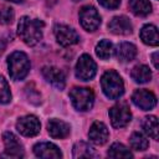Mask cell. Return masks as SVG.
<instances>
[{
  "mask_svg": "<svg viewBox=\"0 0 159 159\" xmlns=\"http://www.w3.org/2000/svg\"><path fill=\"white\" fill-rule=\"evenodd\" d=\"M43 22L39 19H31L22 16L17 25V32L20 39L29 46H35L42 39Z\"/></svg>",
  "mask_w": 159,
  "mask_h": 159,
  "instance_id": "obj_1",
  "label": "cell"
},
{
  "mask_svg": "<svg viewBox=\"0 0 159 159\" xmlns=\"http://www.w3.org/2000/svg\"><path fill=\"white\" fill-rule=\"evenodd\" d=\"M7 68L9 75L12 80L20 81L24 80L30 71V61L26 53L21 51H15L7 57Z\"/></svg>",
  "mask_w": 159,
  "mask_h": 159,
  "instance_id": "obj_2",
  "label": "cell"
},
{
  "mask_svg": "<svg viewBox=\"0 0 159 159\" xmlns=\"http://www.w3.org/2000/svg\"><path fill=\"white\" fill-rule=\"evenodd\" d=\"M101 86L103 93L111 99H117L124 93V83L122 77L113 70L103 73L101 78Z\"/></svg>",
  "mask_w": 159,
  "mask_h": 159,
  "instance_id": "obj_3",
  "label": "cell"
},
{
  "mask_svg": "<svg viewBox=\"0 0 159 159\" xmlns=\"http://www.w3.org/2000/svg\"><path fill=\"white\" fill-rule=\"evenodd\" d=\"M70 98L73 107L80 112L89 111L94 102V93L91 88L73 87L70 92Z\"/></svg>",
  "mask_w": 159,
  "mask_h": 159,
  "instance_id": "obj_4",
  "label": "cell"
},
{
  "mask_svg": "<svg viewBox=\"0 0 159 159\" xmlns=\"http://www.w3.org/2000/svg\"><path fill=\"white\" fill-rule=\"evenodd\" d=\"M108 113H109L111 123L114 128H123L132 119V113H130L129 106L125 102H119V103L114 104L109 109Z\"/></svg>",
  "mask_w": 159,
  "mask_h": 159,
  "instance_id": "obj_5",
  "label": "cell"
},
{
  "mask_svg": "<svg viewBox=\"0 0 159 159\" xmlns=\"http://www.w3.org/2000/svg\"><path fill=\"white\" fill-rule=\"evenodd\" d=\"M97 65L89 55H82L76 63V77L81 81H89L96 76Z\"/></svg>",
  "mask_w": 159,
  "mask_h": 159,
  "instance_id": "obj_6",
  "label": "cell"
},
{
  "mask_svg": "<svg viewBox=\"0 0 159 159\" xmlns=\"http://www.w3.org/2000/svg\"><path fill=\"white\" fill-rule=\"evenodd\" d=\"M80 21L84 30L87 31H96L101 25V16L96 7L87 5L83 6L80 11Z\"/></svg>",
  "mask_w": 159,
  "mask_h": 159,
  "instance_id": "obj_7",
  "label": "cell"
},
{
  "mask_svg": "<svg viewBox=\"0 0 159 159\" xmlns=\"http://www.w3.org/2000/svg\"><path fill=\"white\" fill-rule=\"evenodd\" d=\"M2 140L5 145V150L2 157L7 158H22L25 155L24 147L21 142L17 139V137L11 132H5L2 134Z\"/></svg>",
  "mask_w": 159,
  "mask_h": 159,
  "instance_id": "obj_8",
  "label": "cell"
},
{
  "mask_svg": "<svg viewBox=\"0 0 159 159\" xmlns=\"http://www.w3.org/2000/svg\"><path fill=\"white\" fill-rule=\"evenodd\" d=\"M40 128L41 124L37 119L36 116L29 114V116H24L21 118H19V120L16 122V129L19 130L20 134L25 135V137H35L40 133Z\"/></svg>",
  "mask_w": 159,
  "mask_h": 159,
  "instance_id": "obj_9",
  "label": "cell"
},
{
  "mask_svg": "<svg viewBox=\"0 0 159 159\" xmlns=\"http://www.w3.org/2000/svg\"><path fill=\"white\" fill-rule=\"evenodd\" d=\"M55 36L61 46H71L77 43L80 40V36L76 32V30H73L71 26L65 24H60L55 26Z\"/></svg>",
  "mask_w": 159,
  "mask_h": 159,
  "instance_id": "obj_10",
  "label": "cell"
},
{
  "mask_svg": "<svg viewBox=\"0 0 159 159\" xmlns=\"http://www.w3.org/2000/svg\"><path fill=\"white\" fill-rule=\"evenodd\" d=\"M132 101L137 107L143 111H149L157 104L155 94L148 89H137L132 96Z\"/></svg>",
  "mask_w": 159,
  "mask_h": 159,
  "instance_id": "obj_11",
  "label": "cell"
},
{
  "mask_svg": "<svg viewBox=\"0 0 159 159\" xmlns=\"http://www.w3.org/2000/svg\"><path fill=\"white\" fill-rule=\"evenodd\" d=\"M42 75L45 77V80L52 84L53 87H56L57 89H63L65 84H66V77L62 70H60L58 67L55 66H45L42 68Z\"/></svg>",
  "mask_w": 159,
  "mask_h": 159,
  "instance_id": "obj_12",
  "label": "cell"
},
{
  "mask_svg": "<svg viewBox=\"0 0 159 159\" xmlns=\"http://www.w3.org/2000/svg\"><path fill=\"white\" fill-rule=\"evenodd\" d=\"M34 153L36 157L43 159H58L62 157V153L58 149V147L50 142H41L35 144Z\"/></svg>",
  "mask_w": 159,
  "mask_h": 159,
  "instance_id": "obj_13",
  "label": "cell"
},
{
  "mask_svg": "<svg viewBox=\"0 0 159 159\" xmlns=\"http://www.w3.org/2000/svg\"><path fill=\"white\" fill-rule=\"evenodd\" d=\"M108 29L111 32H113L114 35H129L133 31V26L132 22L129 21V19L124 15H119V16H114L109 24H108Z\"/></svg>",
  "mask_w": 159,
  "mask_h": 159,
  "instance_id": "obj_14",
  "label": "cell"
},
{
  "mask_svg": "<svg viewBox=\"0 0 159 159\" xmlns=\"http://www.w3.org/2000/svg\"><path fill=\"white\" fill-rule=\"evenodd\" d=\"M88 137H89L91 142H93L97 145L104 144L109 137L107 125L102 122H94L88 130Z\"/></svg>",
  "mask_w": 159,
  "mask_h": 159,
  "instance_id": "obj_15",
  "label": "cell"
},
{
  "mask_svg": "<svg viewBox=\"0 0 159 159\" xmlns=\"http://www.w3.org/2000/svg\"><path fill=\"white\" fill-rule=\"evenodd\" d=\"M70 130H71L70 124L61 119L53 118V119H50L47 123V132L52 138H56V139L66 138L70 134Z\"/></svg>",
  "mask_w": 159,
  "mask_h": 159,
  "instance_id": "obj_16",
  "label": "cell"
},
{
  "mask_svg": "<svg viewBox=\"0 0 159 159\" xmlns=\"http://www.w3.org/2000/svg\"><path fill=\"white\" fill-rule=\"evenodd\" d=\"M113 51L119 62H130L137 56V47L130 42H120Z\"/></svg>",
  "mask_w": 159,
  "mask_h": 159,
  "instance_id": "obj_17",
  "label": "cell"
},
{
  "mask_svg": "<svg viewBox=\"0 0 159 159\" xmlns=\"http://www.w3.org/2000/svg\"><path fill=\"white\" fill-rule=\"evenodd\" d=\"M140 39L145 45L149 46H158L159 43V35H158V29L157 26L148 24L144 25L140 30Z\"/></svg>",
  "mask_w": 159,
  "mask_h": 159,
  "instance_id": "obj_18",
  "label": "cell"
},
{
  "mask_svg": "<svg viewBox=\"0 0 159 159\" xmlns=\"http://www.w3.org/2000/svg\"><path fill=\"white\" fill-rule=\"evenodd\" d=\"M73 158H97L98 153L86 142H78L73 145Z\"/></svg>",
  "mask_w": 159,
  "mask_h": 159,
  "instance_id": "obj_19",
  "label": "cell"
},
{
  "mask_svg": "<svg viewBox=\"0 0 159 159\" xmlns=\"http://www.w3.org/2000/svg\"><path fill=\"white\" fill-rule=\"evenodd\" d=\"M130 11L137 16H147L152 12V5L149 0H129Z\"/></svg>",
  "mask_w": 159,
  "mask_h": 159,
  "instance_id": "obj_20",
  "label": "cell"
},
{
  "mask_svg": "<svg viewBox=\"0 0 159 159\" xmlns=\"http://www.w3.org/2000/svg\"><path fill=\"white\" fill-rule=\"evenodd\" d=\"M130 76L137 83H147L152 78V71L145 65H137L133 67Z\"/></svg>",
  "mask_w": 159,
  "mask_h": 159,
  "instance_id": "obj_21",
  "label": "cell"
},
{
  "mask_svg": "<svg viewBox=\"0 0 159 159\" xmlns=\"http://www.w3.org/2000/svg\"><path fill=\"white\" fill-rule=\"evenodd\" d=\"M143 129L144 132L152 137L153 139L158 140V137H159V128H158V119L155 116H148L144 118L143 120Z\"/></svg>",
  "mask_w": 159,
  "mask_h": 159,
  "instance_id": "obj_22",
  "label": "cell"
},
{
  "mask_svg": "<svg viewBox=\"0 0 159 159\" xmlns=\"http://www.w3.org/2000/svg\"><path fill=\"white\" fill-rule=\"evenodd\" d=\"M108 157L109 158H132L130 150L122 143H113L108 149Z\"/></svg>",
  "mask_w": 159,
  "mask_h": 159,
  "instance_id": "obj_23",
  "label": "cell"
},
{
  "mask_svg": "<svg viewBox=\"0 0 159 159\" xmlns=\"http://www.w3.org/2000/svg\"><path fill=\"white\" fill-rule=\"evenodd\" d=\"M113 53V45L108 40H102L96 46V55L102 60H108Z\"/></svg>",
  "mask_w": 159,
  "mask_h": 159,
  "instance_id": "obj_24",
  "label": "cell"
},
{
  "mask_svg": "<svg viewBox=\"0 0 159 159\" xmlns=\"http://www.w3.org/2000/svg\"><path fill=\"white\" fill-rule=\"evenodd\" d=\"M129 142H130V147H132L134 150H145V149L149 147L148 139L145 138V135H143V134L139 133V132H134V133L130 135Z\"/></svg>",
  "mask_w": 159,
  "mask_h": 159,
  "instance_id": "obj_25",
  "label": "cell"
},
{
  "mask_svg": "<svg viewBox=\"0 0 159 159\" xmlns=\"http://www.w3.org/2000/svg\"><path fill=\"white\" fill-rule=\"evenodd\" d=\"M10 101H11L10 87L6 82V80L0 76V103L5 104V103H9Z\"/></svg>",
  "mask_w": 159,
  "mask_h": 159,
  "instance_id": "obj_26",
  "label": "cell"
},
{
  "mask_svg": "<svg viewBox=\"0 0 159 159\" xmlns=\"http://www.w3.org/2000/svg\"><path fill=\"white\" fill-rule=\"evenodd\" d=\"M14 20V11L10 6L6 5H1L0 6V24L2 25H7L11 24Z\"/></svg>",
  "mask_w": 159,
  "mask_h": 159,
  "instance_id": "obj_27",
  "label": "cell"
},
{
  "mask_svg": "<svg viewBox=\"0 0 159 159\" xmlns=\"http://www.w3.org/2000/svg\"><path fill=\"white\" fill-rule=\"evenodd\" d=\"M99 4L106 7V9H109V10H113V9H117L119 5H120V1L122 0H98Z\"/></svg>",
  "mask_w": 159,
  "mask_h": 159,
  "instance_id": "obj_28",
  "label": "cell"
},
{
  "mask_svg": "<svg viewBox=\"0 0 159 159\" xmlns=\"http://www.w3.org/2000/svg\"><path fill=\"white\" fill-rule=\"evenodd\" d=\"M152 61H153V65L155 68H159V63H158V52H154L152 55Z\"/></svg>",
  "mask_w": 159,
  "mask_h": 159,
  "instance_id": "obj_29",
  "label": "cell"
},
{
  "mask_svg": "<svg viewBox=\"0 0 159 159\" xmlns=\"http://www.w3.org/2000/svg\"><path fill=\"white\" fill-rule=\"evenodd\" d=\"M4 50H5V42L2 40H0V55L4 52Z\"/></svg>",
  "mask_w": 159,
  "mask_h": 159,
  "instance_id": "obj_30",
  "label": "cell"
},
{
  "mask_svg": "<svg viewBox=\"0 0 159 159\" xmlns=\"http://www.w3.org/2000/svg\"><path fill=\"white\" fill-rule=\"evenodd\" d=\"M7 1H11V2H16V4H21V2H24L25 0H7Z\"/></svg>",
  "mask_w": 159,
  "mask_h": 159,
  "instance_id": "obj_31",
  "label": "cell"
},
{
  "mask_svg": "<svg viewBox=\"0 0 159 159\" xmlns=\"http://www.w3.org/2000/svg\"><path fill=\"white\" fill-rule=\"evenodd\" d=\"M73 1H81V0H73Z\"/></svg>",
  "mask_w": 159,
  "mask_h": 159,
  "instance_id": "obj_32",
  "label": "cell"
}]
</instances>
